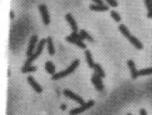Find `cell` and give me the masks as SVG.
<instances>
[{
	"mask_svg": "<svg viewBox=\"0 0 152 115\" xmlns=\"http://www.w3.org/2000/svg\"><path fill=\"white\" fill-rule=\"evenodd\" d=\"M79 63H80V60L78 59H76L75 60H73V62L72 64L70 65V66L67 69L63 71H61V72H58V73L54 74L52 75V80H59L61 78H63V77L67 76L68 75L72 73L74 70H76V68L79 65Z\"/></svg>",
	"mask_w": 152,
	"mask_h": 115,
	"instance_id": "6da1fadb",
	"label": "cell"
},
{
	"mask_svg": "<svg viewBox=\"0 0 152 115\" xmlns=\"http://www.w3.org/2000/svg\"><path fill=\"white\" fill-rule=\"evenodd\" d=\"M46 43H47V39H42L41 41L39 42V43H38V45H37L36 51L32 54V55H31V56H29V57H28V60H26V62H25L24 66H29V65H31V63H32V61H33L34 60H36L37 57L41 55V53L42 52V50H43V47H44V46H45V44H46Z\"/></svg>",
	"mask_w": 152,
	"mask_h": 115,
	"instance_id": "7a4b0ae2",
	"label": "cell"
},
{
	"mask_svg": "<svg viewBox=\"0 0 152 115\" xmlns=\"http://www.w3.org/2000/svg\"><path fill=\"white\" fill-rule=\"evenodd\" d=\"M94 104H95L94 100H89L87 103L84 104L81 106V107H79V108H76V109H73L70 110L69 114L70 115L79 114L82 113V112H84L85 110L89 109H90V108H92V106L94 105Z\"/></svg>",
	"mask_w": 152,
	"mask_h": 115,
	"instance_id": "3957f363",
	"label": "cell"
},
{
	"mask_svg": "<svg viewBox=\"0 0 152 115\" xmlns=\"http://www.w3.org/2000/svg\"><path fill=\"white\" fill-rule=\"evenodd\" d=\"M38 9L40 11L41 13L42 18V22L44 23V25H48L50 23V17H49V13L47 11V7L46 4H42L38 6Z\"/></svg>",
	"mask_w": 152,
	"mask_h": 115,
	"instance_id": "277c9868",
	"label": "cell"
},
{
	"mask_svg": "<svg viewBox=\"0 0 152 115\" xmlns=\"http://www.w3.org/2000/svg\"><path fill=\"white\" fill-rule=\"evenodd\" d=\"M63 94L66 97H67V98H69V99H72L74 101H76L77 103L80 104L81 105H83L84 104H86L85 101H84V99H83L82 97H80L77 94H74L73 92H72L69 89H65L64 91H63Z\"/></svg>",
	"mask_w": 152,
	"mask_h": 115,
	"instance_id": "5b68a950",
	"label": "cell"
},
{
	"mask_svg": "<svg viewBox=\"0 0 152 115\" xmlns=\"http://www.w3.org/2000/svg\"><path fill=\"white\" fill-rule=\"evenodd\" d=\"M92 82L94 84V86L96 87L97 90L101 91L104 89V85L102 84L101 77L100 75H98L97 73H94L92 76Z\"/></svg>",
	"mask_w": 152,
	"mask_h": 115,
	"instance_id": "8992f818",
	"label": "cell"
},
{
	"mask_svg": "<svg viewBox=\"0 0 152 115\" xmlns=\"http://www.w3.org/2000/svg\"><path fill=\"white\" fill-rule=\"evenodd\" d=\"M37 42V35H33L31 37L30 40H29V44H28V51H27V55L28 57L31 56L33 54V51L35 49L36 46V43Z\"/></svg>",
	"mask_w": 152,
	"mask_h": 115,
	"instance_id": "52a82bcc",
	"label": "cell"
},
{
	"mask_svg": "<svg viewBox=\"0 0 152 115\" xmlns=\"http://www.w3.org/2000/svg\"><path fill=\"white\" fill-rule=\"evenodd\" d=\"M27 80H28V84L32 86V89H33L37 93L42 92V87L37 83V81L34 80V78H33L32 76H28Z\"/></svg>",
	"mask_w": 152,
	"mask_h": 115,
	"instance_id": "ba28073f",
	"label": "cell"
},
{
	"mask_svg": "<svg viewBox=\"0 0 152 115\" xmlns=\"http://www.w3.org/2000/svg\"><path fill=\"white\" fill-rule=\"evenodd\" d=\"M127 65H128V67H129L130 71V75H131V77L132 79H136L138 77V70L136 68V65L134 63L133 60H129L127 61Z\"/></svg>",
	"mask_w": 152,
	"mask_h": 115,
	"instance_id": "9c48e42d",
	"label": "cell"
},
{
	"mask_svg": "<svg viewBox=\"0 0 152 115\" xmlns=\"http://www.w3.org/2000/svg\"><path fill=\"white\" fill-rule=\"evenodd\" d=\"M66 41H67V42H71V43H73V44H76L77 46H78L79 47H80V48H82V49H85V48H86V45L83 43L82 40L75 39V38H73V37H72L71 35L68 36V37H66Z\"/></svg>",
	"mask_w": 152,
	"mask_h": 115,
	"instance_id": "30bf717a",
	"label": "cell"
},
{
	"mask_svg": "<svg viewBox=\"0 0 152 115\" xmlns=\"http://www.w3.org/2000/svg\"><path fill=\"white\" fill-rule=\"evenodd\" d=\"M89 9L92 11L97 12H105L109 10V7L104 4H91L89 6Z\"/></svg>",
	"mask_w": 152,
	"mask_h": 115,
	"instance_id": "8fae6325",
	"label": "cell"
},
{
	"mask_svg": "<svg viewBox=\"0 0 152 115\" xmlns=\"http://www.w3.org/2000/svg\"><path fill=\"white\" fill-rule=\"evenodd\" d=\"M66 19L67 21V23H69L71 28L72 29L73 32H77V23L75 21V19L73 18V17L72 16L71 13H67L66 15Z\"/></svg>",
	"mask_w": 152,
	"mask_h": 115,
	"instance_id": "7c38bea8",
	"label": "cell"
},
{
	"mask_svg": "<svg viewBox=\"0 0 152 115\" xmlns=\"http://www.w3.org/2000/svg\"><path fill=\"white\" fill-rule=\"evenodd\" d=\"M47 51H48L49 55H54L55 54V49H54V46H53L52 39L51 37H48L47 38Z\"/></svg>",
	"mask_w": 152,
	"mask_h": 115,
	"instance_id": "4fadbf2b",
	"label": "cell"
},
{
	"mask_svg": "<svg viewBox=\"0 0 152 115\" xmlns=\"http://www.w3.org/2000/svg\"><path fill=\"white\" fill-rule=\"evenodd\" d=\"M45 69H46L47 72L50 75H54L55 74V65H53V63L52 61H47L45 63Z\"/></svg>",
	"mask_w": 152,
	"mask_h": 115,
	"instance_id": "5bb4252c",
	"label": "cell"
},
{
	"mask_svg": "<svg viewBox=\"0 0 152 115\" xmlns=\"http://www.w3.org/2000/svg\"><path fill=\"white\" fill-rule=\"evenodd\" d=\"M85 55H86V60H87V65H89V67L93 69L95 63L93 61L92 54H91V52H90L89 50H86L85 51Z\"/></svg>",
	"mask_w": 152,
	"mask_h": 115,
	"instance_id": "9a60e30c",
	"label": "cell"
},
{
	"mask_svg": "<svg viewBox=\"0 0 152 115\" xmlns=\"http://www.w3.org/2000/svg\"><path fill=\"white\" fill-rule=\"evenodd\" d=\"M130 42L136 48H137L139 50H141V49H142L143 48V45L141 42L139 41L138 39L136 38V37H133V36H131V37L129 39Z\"/></svg>",
	"mask_w": 152,
	"mask_h": 115,
	"instance_id": "2e32d148",
	"label": "cell"
},
{
	"mask_svg": "<svg viewBox=\"0 0 152 115\" xmlns=\"http://www.w3.org/2000/svg\"><path fill=\"white\" fill-rule=\"evenodd\" d=\"M119 30H120V32H121V33H122V34H123L125 37H126L128 40H129L130 38L131 37V36H132V35L130 33L128 28H126L124 24H120V26H119Z\"/></svg>",
	"mask_w": 152,
	"mask_h": 115,
	"instance_id": "e0dca14e",
	"label": "cell"
},
{
	"mask_svg": "<svg viewBox=\"0 0 152 115\" xmlns=\"http://www.w3.org/2000/svg\"><path fill=\"white\" fill-rule=\"evenodd\" d=\"M93 69L95 70V73H97L98 75H100L101 78H104L105 76H106V74L104 72V70L102 69V67H101V65L99 64H96L94 65V67H93Z\"/></svg>",
	"mask_w": 152,
	"mask_h": 115,
	"instance_id": "ac0fdd59",
	"label": "cell"
},
{
	"mask_svg": "<svg viewBox=\"0 0 152 115\" xmlns=\"http://www.w3.org/2000/svg\"><path fill=\"white\" fill-rule=\"evenodd\" d=\"M37 66H32V65H29V66H23L22 67V72L23 73H28V72H33L37 70Z\"/></svg>",
	"mask_w": 152,
	"mask_h": 115,
	"instance_id": "d6986e66",
	"label": "cell"
},
{
	"mask_svg": "<svg viewBox=\"0 0 152 115\" xmlns=\"http://www.w3.org/2000/svg\"><path fill=\"white\" fill-rule=\"evenodd\" d=\"M80 36L82 37V40L87 39V40L90 41V42H93V41H94L93 38H92L85 30H81V32H80Z\"/></svg>",
	"mask_w": 152,
	"mask_h": 115,
	"instance_id": "ffe728a7",
	"label": "cell"
},
{
	"mask_svg": "<svg viewBox=\"0 0 152 115\" xmlns=\"http://www.w3.org/2000/svg\"><path fill=\"white\" fill-rule=\"evenodd\" d=\"M152 75V68H146V69H143L139 70L138 75Z\"/></svg>",
	"mask_w": 152,
	"mask_h": 115,
	"instance_id": "44dd1931",
	"label": "cell"
},
{
	"mask_svg": "<svg viewBox=\"0 0 152 115\" xmlns=\"http://www.w3.org/2000/svg\"><path fill=\"white\" fill-rule=\"evenodd\" d=\"M111 16L112 17V18L115 20V22H120V19H121L119 13H117L115 11H114V10H111Z\"/></svg>",
	"mask_w": 152,
	"mask_h": 115,
	"instance_id": "7402d4cb",
	"label": "cell"
},
{
	"mask_svg": "<svg viewBox=\"0 0 152 115\" xmlns=\"http://www.w3.org/2000/svg\"><path fill=\"white\" fill-rule=\"evenodd\" d=\"M106 2L109 4L110 6L111 7H113V8H115V7H117L118 6V3H117V1L116 0H106Z\"/></svg>",
	"mask_w": 152,
	"mask_h": 115,
	"instance_id": "603a6c76",
	"label": "cell"
},
{
	"mask_svg": "<svg viewBox=\"0 0 152 115\" xmlns=\"http://www.w3.org/2000/svg\"><path fill=\"white\" fill-rule=\"evenodd\" d=\"M71 36L75 38V39H77V40H82V37L80 36V34H78L77 32H72V33L71 34Z\"/></svg>",
	"mask_w": 152,
	"mask_h": 115,
	"instance_id": "cb8c5ba5",
	"label": "cell"
},
{
	"mask_svg": "<svg viewBox=\"0 0 152 115\" xmlns=\"http://www.w3.org/2000/svg\"><path fill=\"white\" fill-rule=\"evenodd\" d=\"M93 2H95L97 4H103V2L102 0H92Z\"/></svg>",
	"mask_w": 152,
	"mask_h": 115,
	"instance_id": "d4e9b609",
	"label": "cell"
},
{
	"mask_svg": "<svg viewBox=\"0 0 152 115\" xmlns=\"http://www.w3.org/2000/svg\"><path fill=\"white\" fill-rule=\"evenodd\" d=\"M140 115H147V114H146V111L145 110V109H141V111H140Z\"/></svg>",
	"mask_w": 152,
	"mask_h": 115,
	"instance_id": "484cf974",
	"label": "cell"
},
{
	"mask_svg": "<svg viewBox=\"0 0 152 115\" xmlns=\"http://www.w3.org/2000/svg\"><path fill=\"white\" fill-rule=\"evenodd\" d=\"M9 17H10V19H14V13L13 12V11H10Z\"/></svg>",
	"mask_w": 152,
	"mask_h": 115,
	"instance_id": "4316f807",
	"label": "cell"
},
{
	"mask_svg": "<svg viewBox=\"0 0 152 115\" xmlns=\"http://www.w3.org/2000/svg\"><path fill=\"white\" fill-rule=\"evenodd\" d=\"M147 17L149 18H152V12H148Z\"/></svg>",
	"mask_w": 152,
	"mask_h": 115,
	"instance_id": "83f0119b",
	"label": "cell"
},
{
	"mask_svg": "<svg viewBox=\"0 0 152 115\" xmlns=\"http://www.w3.org/2000/svg\"><path fill=\"white\" fill-rule=\"evenodd\" d=\"M66 108H67L66 104H62V105H61V109H62V110H66Z\"/></svg>",
	"mask_w": 152,
	"mask_h": 115,
	"instance_id": "f1b7e54d",
	"label": "cell"
},
{
	"mask_svg": "<svg viewBox=\"0 0 152 115\" xmlns=\"http://www.w3.org/2000/svg\"><path fill=\"white\" fill-rule=\"evenodd\" d=\"M127 115H131V114H127Z\"/></svg>",
	"mask_w": 152,
	"mask_h": 115,
	"instance_id": "f546056e",
	"label": "cell"
}]
</instances>
